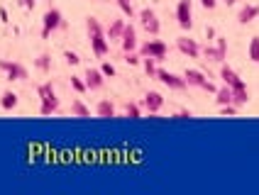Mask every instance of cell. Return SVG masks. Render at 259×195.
I'll return each instance as SVG.
<instances>
[{
	"mask_svg": "<svg viewBox=\"0 0 259 195\" xmlns=\"http://www.w3.org/2000/svg\"><path fill=\"white\" fill-rule=\"evenodd\" d=\"M157 78H159L164 85H169L172 90H183V88H186V78H183V76H176V74H172V71L157 69Z\"/></svg>",
	"mask_w": 259,
	"mask_h": 195,
	"instance_id": "52a82bcc",
	"label": "cell"
},
{
	"mask_svg": "<svg viewBox=\"0 0 259 195\" xmlns=\"http://www.w3.org/2000/svg\"><path fill=\"white\" fill-rule=\"evenodd\" d=\"M95 113H98V117H115V105L110 100H100Z\"/></svg>",
	"mask_w": 259,
	"mask_h": 195,
	"instance_id": "ffe728a7",
	"label": "cell"
},
{
	"mask_svg": "<svg viewBox=\"0 0 259 195\" xmlns=\"http://www.w3.org/2000/svg\"><path fill=\"white\" fill-rule=\"evenodd\" d=\"M120 44H123V51L130 54V51H134L137 49V30L125 22V30H123V37H120Z\"/></svg>",
	"mask_w": 259,
	"mask_h": 195,
	"instance_id": "9c48e42d",
	"label": "cell"
},
{
	"mask_svg": "<svg viewBox=\"0 0 259 195\" xmlns=\"http://www.w3.org/2000/svg\"><path fill=\"white\" fill-rule=\"evenodd\" d=\"M167 51H169V46L164 44V41H159V39H149L147 44H142V56H152V59H164L167 56Z\"/></svg>",
	"mask_w": 259,
	"mask_h": 195,
	"instance_id": "8992f818",
	"label": "cell"
},
{
	"mask_svg": "<svg viewBox=\"0 0 259 195\" xmlns=\"http://www.w3.org/2000/svg\"><path fill=\"white\" fill-rule=\"evenodd\" d=\"M0 108H2V110H15V108H17V93L5 90L2 98H0Z\"/></svg>",
	"mask_w": 259,
	"mask_h": 195,
	"instance_id": "ac0fdd59",
	"label": "cell"
},
{
	"mask_svg": "<svg viewBox=\"0 0 259 195\" xmlns=\"http://www.w3.org/2000/svg\"><path fill=\"white\" fill-rule=\"evenodd\" d=\"M37 95H40V100H42V108H40L42 115H51V113L59 110V98H56L51 83H42V85L37 88Z\"/></svg>",
	"mask_w": 259,
	"mask_h": 195,
	"instance_id": "6da1fadb",
	"label": "cell"
},
{
	"mask_svg": "<svg viewBox=\"0 0 259 195\" xmlns=\"http://www.w3.org/2000/svg\"><path fill=\"white\" fill-rule=\"evenodd\" d=\"M216 95H217L216 100H217V105H220V108L232 103V88H230V85H222L220 90H216Z\"/></svg>",
	"mask_w": 259,
	"mask_h": 195,
	"instance_id": "d6986e66",
	"label": "cell"
},
{
	"mask_svg": "<svg viewBox=\"0 0 259 195\" xmlns=\"http://www.w3.org/2000/svg\"><path fill=\"white\" fill-rule=\"evenodd\" d=\"M176 46H178V51L186 54L188 59H196V56L201 54V46L196 44V39H191V37H178L176 39Z\"/></svg>",
	"mask_w": 259,
	"mask_h": 195,
	"instance_id": "ba28073f",
	"label": "cell"
},
{
	"mask_svg": "<svg viewBox=\"0 0 259 195\" xmlns=\"http://www.w3.org/2000/svg\"><path fill=\"white\" fill-rule=\"evenodd\" d=\"M71 85H74V90H76V93H84V90H88L86 80H81L79 76H71Z\"/></svg>",
	"mask_w": 259,
	"mask_h": 195,
	"instance_id": "4316f807",
	"label": "cell"
},
{
	"mask_svg": "<svg viewBox=\"0 0 259 195\" xmlns=\"http://www.w3.org/2000/svg\"><path fill=\"white\" fill-rule=\"evenodd\" d=\"M64 59H66V61H69V64H71V66H76V64H79V61H81V59H79V54H76V51H64Z\"/></svg>",
	"mask_w": 259,
	"mask_h": 195,
	"instance_id": "f546056e",
	"label": "cell"
},
{
	"mask_svg": "<svg viewBox=\"0 0 259 195\" xmlns=\"http://www.w3.org/2000/svg\"><path fill=\"white\" fill-rule=\"evenodd\" d=\"M123 30H125V20H113L110 27H108V37L110 39H120L123 37Z\"/></svg>",
	"mask_w": 259,
	"mask_h": 195,
	"instance_id": "44dd1931",
	"label": "cell"
},
{
	"mask_svg": "<svg viewBox=\"0 0 259 195\" xmlns=\"http://www.w3.org/2000/svg\"><path fill=\"white\" fill-rule=\"evenodd\" d=\"M162 105H164V95H162V93L149 90V93L144 95V108H147L149 113H159V110H162Z\"/></svg>",
	"mask_w": 259,
	"mask_h": 195,
	"instance_id": "4fadbf2b",
	"label": "cell"
},
{
	"mask_svg": "<svg viewBox=\"0 0 259 195\" xmlns=\"http://www.w3.org/2000/svg\"><path fill=\"white\" fill-rule=\"evenodd\" d=\"M144 71H147V76L149 78H157V59L144 56Z\"/></svg>",
	"mask_w": 259,
	"mask_h": 195,
	"instance_id": "603a6c76",
	"label": "cell"
},
{
	"mask_svg": "<svg viewBox=\"0 0 259 195\" xmlns=\"http://www.w3.org/2000/svg\"><path fill=\"white\" fill-rule=\"evenodd\" d=\"M90 49L95 56H105L110 51V44L105 39V32H98V35H90Z\"/></svg>",
	"mask_w": 259,
	"mask_h": 195,
	"instance_id": "30bf717a",
	"label": "cell"
},
{
	"mask_svg": "<svg viewBox=\"0 0 259 195\" xmlns=\"http://www.w3.org/2000/svg\"><path fill=\"white\" fill-rule=\"evenodd\" d=\"M0 71H5L10 80H25L27 78V69L17 61H7V59H0Z\"/></svg>",
	"mask_w": 259,
	"mask_h": 195,
	"instance_id": "5b68a950",
	"label": "cell"
},
{
	"mask_svg": "<svg viewBox=\"0 0 259 195\" xmlns=\"http://www.w3.org/2000/svg\"><path fill=\"white\" fill-rule=\"evenodd\" d=\"M35 64H37V69H42V71H49V64H51V61H49V56H46V54H42V56H40Z\"/></svg>",
	"mask_w": 259,
	"mask_h": 195,
	"instance_id": "83f0119b",
	"label": "cell"
},
{
	"mask_svg": "<svg viewBox=\"0 0 259 195\" xmlns=\"http://www.w3.org/2000/svg\"><path fill=\"white\" fill-rule=\"evenodd\" d=\"M86 27H88V35H98V32H103V27H100V22H98L95 17H88Z\"/></svg>",
	"mask_w": 259,
	"mask_h": 195,
	"instance_id": "484cf974",
	"label": "cell"
},
{
	"mask_svg": "<svg viewBox=\"0 0 259 195\" xmlns=\"http://www.w3.org/2000/svg\"><path fill=\"white\" fill-rule=\"evenodd\" d=\"M128 117H130V119H139V117H142V115H139V108H137L134 103H130V105H128Z\"/></svg>",
	"mask_w": 259,
	"mask_h": 195,
	"instance_id": "4dcf8cb0",
	"label": "cell"
},
{
	"mask_svg": "<svg viewBox=\"0 0 259 195\" xmlns=\"http://www.w3.org/2000/svg\"><path fill=\"white\" fill-rule=\"evenodd\" d=\"M0 20L7 22V10H5V7H0Z\"/></svg>",
	"mask_w": 259,
	"mask_h": 195,
	"instance_id": "74e56055",
	"label": "cell"
},
{
	"mask_svg": "<svg viewBox=\"0 0 259 195\" xmlns=\"http://www.w3.org/2000/svg\"><path fill=\"white\" fill-rule=\"evenodd\" d=\"M103 83H105V76H103L100 69H88L86 71V88L88 90H100Z\"/></svg>",
	"mask_w": 259,
	"mask_h": 195,
	"instance_id": "8fae6325",
	"label": "cell"
},
{
	"mask_svg": "<svg viewBox=\"0 0 259 195\" xmlns=\"http://www.w3.org/2000/svg\"><path fill=\"white\" fill-rule=\"evenodd\" d=\"M42 37H49L54 30H59L61 27V12L56 10V7H49L46 12H44V17H42Z\"/></svg>",
	"mask_w": 259,
	"mask_h": 195,
	"instance_id": "3957f363",
	"label": "cell"
},
{
	"mask_svg": "<svg viewBox=\"0 0 259 195\" xmlns=\"http://www.w3.org/2000/svg\"><path fill=\"white\" fill-rule=\"evenodd\" d=\"M257 15H259V5H247V7H242V10H240L237 22H240V25H250Z\"/></svg>",
	"mask_w": 259,
	"mask_h": 195,
	"instance_id": "2e32d148",
	"label": "cell"
},
{
	"mask_svg": "<svg viewBox=\"0 0 259 195\" xmlns=\"http://www.w3.org/2000/svg\"><path fill=\"white\" fill-rule=\"evenodd\" d=\"M20 5H22L25 10H35V5H37V0H20Z\"/></svg>",
	"mask_w": 259,
	"mask_h": 195,
	"instance_id": "836d02e7",
	"label": "cell"
},
{
	"mask_svg": "<svg viewBox=\"0 0 259 195\" xmlns=\"http://www.w3.org/2000/svg\"><path fill=\"white\" fill-rule=\"evenodd\" d=\"M183 78H186V85H203L206 83V76L201 74V71H196V69H186V74H183Z\"/></svg>",
	"mask_w": 259,
	"mask_h": 195,
	"instance_id": "e0dca14e",
	"label": "cell"
},
{
	"mask_svg": "<svg viewBox=\"0 0 259 195\" xmlns=\"http://www.w3.org/2000/svg\"><path fill=\"white\" fill-rule=\"evenodd\" d=\"M235 113H237V108H235L232 103H230V105H222V115H235Z\"/></svg>",
	"mask_w": 259,
	"mask_h": 195,
	"instance_id": "d6a6232c",
	"label": "cell"
},
{
	"mask_svg": "<svg viewBox=\"0 0 259 195\" xmlns=\"http://www.w3.org/2000/svg\"><path fill=\"white\" fill-rule=\"evenodd\" d=\"M201 5H203L206 10H213V7L217 5V0H201Z\"/></svg>",
	"mask_w": 259,
	"mask_h": 195,
	"instance_id": "d590c367",
	"label": "cell"
},
{
	"mask_svg": "<svg viewBox=\"0 0 259 195\" xmlns=\"http://www.w3.org/2000/svg\"><path fill=\"white\" fill-rule=\"evenodd\" d=\"M128 64H132V66H134V64H139V59L134 56V51H130V54H128Z\"/></svg>",
	"mask_w": 259,
	"mask_h": 195,
	"instance_id": "8d00e7d4",
	"label": "cell"
},
{
	"mask_svg": "<svg viewBox=\"0 0 259 195\" xmlns=\"http://www.w3.org/2000/svg\"><path fill=\"white\" fill-rule=\"evenodd\" d=\"M100 71H103V76H105V78H113V76H115V66H113V64H108V61L100 66Z\"/></svg>",
	"mask_w": 259,
	"mask_h": 195,
	"instance_id": "f1b7e54d",
	"label": "cell"
},
{
	"mask_svg": "<svg viewBox=\"0 0 259 195\" xmlns=\"http://www.w3.org/2000/svg\"><path fill=\"white\" fill-rule=\"evenodd\" d=\"M257 64H259V61H257Z\"/></svg>",
	"mask_w": 259,
	"mask_h": 195,
	"instance_id": "60d3db41",
	"label": "cell"
},
{
	"mask_svg": "<svg viewBox=\"0 0 259 195\" xmlns=\"http://www.w3.org/2000/svg\"><path fill=\"white\" fill-rule=\"evenodd\" d=\"M220 78H222V83H225V85H230V88H240V85H247L242 78H240L237 74H235V71H232V69H230V66H222V69H220Z\"/></svg>",
	"mask_w": 259,
	"mask_h": 195,
	"instance_id": "5bb4252c",
	"label": "cell"
},
{
	"mask_svg": "<svg viewBox=\"0 0 259 195\" xmlns=\"http://www.w3.org/2000/svg\"><path fill=\"white\" fill-rule=\"evenodd\" d=\"M206 56H208V59H213V61H225V59H227V41H225L222 37H217V46H216V49L206 46Z\"/></svg>",
	"mask_w": 259,
	"mask_h": 195,
	"instance_id": "7c38bea8",
	"label": "cell"
},
{
	"mask_svg": "<svg viewBox=\"0 0 259 195\" xmlns=\"http://www.w3.org/2000/svg\"><path fill=\"white\" fill-rule=\"evenodd\" d=\"M201 88H203V90H208V93H216V90H217V88L213 85V83H211V80H208V78H206V83H203Z\"/></svg>",
	"mask_w": 259,
	"mask_h": 195,
	"instance_id": "e575fe53",
	"label": "cell"
},
{
	"mask_svg": "<svg viewBox=\"0 0 259 195\" xmlns=\"http://www.w3.org/2000/svg\"><path fill=\"white\" fill-rule=\"evenodd\" d=\"M71 113L76 117H90V110L84 105V100H74V103H71Z\"/></svg>",
	"mask_w": 259,
	"mask_h": 195,
	"instance_id": "7402d4cb",
	"label": "cell"
},
{
	"mask_svg": "<svg viewBox=\"0 0 259 195\" xmlns=\"http://www.w3.org/2000/svg\"><path fill=\"white\" fill-rule=\"evenodd\" d=\"M118 7L123 10V15L134 17V7H132V0H118Z\"/></svg>",
	"mask_w": 259,
	"mask_h": 195,
	"instance_id": "d4e9b609",
	"label": "cell"
},
{
	"mask_svg": "<svg viewBox=\"0 0 259 195\" xmlns=\"http://www.w3.org/2000/svg\"><path fill=\"white\" fill-rule=\"evenodd\" d=\"M139 22H142V27H144V30H147L152 37H154V35H159V30H162L157 12H154V10H149V7L139 10Z\"/></svg>",
	"mask_w": 259,
	"mask_h": 195,
	"instance_id": "277c9868",
	"label": "cell"
},
{
	"mask_svg": "<svg viewBox=\"0 0 259 195\" xmlns=\"http://www.w3.org/2000/svg\"><path fill=\"white\" fill-rule=\"evenodd\" d=\"M222 2H225V5H235L237 0H222Z\"/></svg>",
	"mask_w": 259,
	"mask_h": 195,
	"instance_id": "f35d334b",
	"label": "cell"
},
{
	"mask_svg": "<svg viewBox=\"0 0 259 195\" xmlns=\"http://www.w3.org/2000/svg\"><path fill=\"white\" fill-rule=\"evenodd\" d=\"M49 2H51V0H49Z\"/></svg>",
	"mask_w": 259,
	"mask_h": 195,
	"instance_id": "ab89813d",
	"label": "cell"
},
{
	"mask_svg": "<svg viewBox=\"0 0 259 195\" xmlns=\"http://www.w3.org/2000/svg\"><path fill=\"white\" fill-rule=\"evenodd\" d=\"M191 110H178L176 115H172V119H191Z\"/></svg>",
	"mask_w": 259,
	"mask_h": 195,
	"instance_id": "1f68e13d",
	"label": "cell"
},
{
	"mask_svg": "<svg viewBox=\"0 0 259 195\" xmlns=\"http://www.w3.org/2000/svg\"><path fill=\"white\" fill-rule=\"evenodd\" d=\"M250 103V90L247 85H240V88H232V105L235 108H242Z\"/></svg>",
	"mask_w": 259,
	"mask_h": 195,
	"instance_id": "9a60e30c",
	"label": "cell"
},
{
	"mask_svg": "<svg viewBox=\"0 0 259 195\" xmlns=\"http://www.w3.org/2000/svg\"><path fill=\"white\" fill-rule=\"evenodd\" d=\"M250 61H255V64L259 61V37H252V41H250Z\"/></svg>",
	"mask_w": 259,
	"mask_h": 195,
	"instance_id": "cb8c5ba5",
	"label": "cell"
},
{
	"mask_svg": "<svg viewBox=\"0 0 259 195\" xmlns=\"http://www.w3.org/2000/svg\"><path fill=\"white\" fill-rule=\"evenodd\" d=\"M176 20L181 30H191L193 25V10H191V0H178L176 5Z\"/></svg>",
	"mask_w": 259,
	"mask_h": 195,
	"instance_id": "7a4b0ae2",
	"label": "cell"
}]
</instances>
